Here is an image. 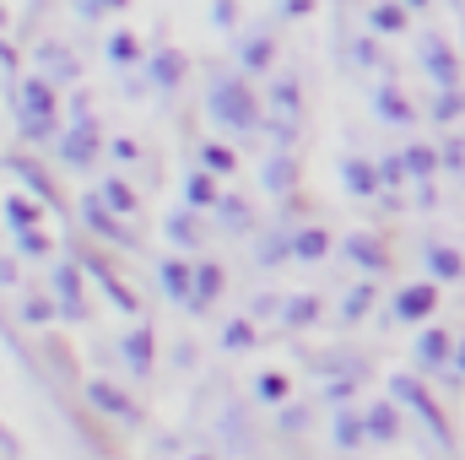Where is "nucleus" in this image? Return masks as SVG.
Listing matches in <instances>:
<instances>
[{
  "label": "nucleus",
  "instance_id": "nucleus-14",
  "mask_svg": "<svg viewBox=\"0 0 465 460\" xmlns=\"http://www.w3.org/2000/svg\"><path fill=\"white\" fill-rule=\"evenodd\" d=\"M5 168H11V174H16V179H22V185L38 195V201H44V206H60V195H54L49 174L38 168V157H27V152H11V157H5Z\"/></svg>",
  "mask_w": 465,
  "mask_h": 460
},
{
  "label": "nucleus",
  "instance_id": "nucleus-40",
  "mask_svg": "<svg viewBox=\"0 0 465 460\" xmlns=\"http://www.w3.org/2000/svg\"><path fill=\"white\" fill-rule=\"evenodd\" d=\"M254 342H260V331H254V320H249V315H238V320L223 325V346H228V352H249Z\"/></svg>",
  "mask_w": 465,
  "mask_h": 460
},
{
  "label": "nucleus",
  "instance_id": "nucleus-21",
  "mask_svg": "<svg viewBox=\"0 0 465 460\" xmlns=\"http://www.w3.org/2000/svg\"><path fill=\"white\" fill-rule=\"evenodd\" d=\"M223 287H228V271H223L217 260H201V265H195V304H190V315L212 309V304L223 298Z\"/></svg>",
  "mask_w": 465,
  "mask_h": 460
},
{
  "label": "nucleus",
  "instance_id": "nucleus-31",
  "mask_svg": "<svg viewBox=\"0 0 465 460\" xmlns=\"http://www.w3.org/2000/svg\"><path fill=\"white\" fill-rule=\"evenodd\" d=\"M260 185H265L271 195H292V185H298V168H292V157H287V152H276V157L265 163Z\"/></svg>",
  "mask_w": 465,
  "mask_h": 460
},
{
  "label": "nucleus",
  "instance_id": "nucleus-24",
  "mask_svg": "<svg viewBox=\"0 0 465 460\" xmlns=\"http://www.w3.org/2000/svg\"><path fill=\"white\" fill-rule=\"evenodd\" d=\"M422 260H428V276H433V282H460L465 276V255L455 244H428Z\"/></svg>",
  "mask_w": 465,
  "mask_h": 460
},
{
  "label": "nucleus",
  "instance_id": "nucleus-1",
  "mask_svg": "<svg viewBox=\"0 0 465 460\" xmlns=\"http://www.w3.org/2000/svg\"><path fill=\"white\" fill-rule=\"evenodd\" d=\"M11 115L27 141H60V98L44 76H22L11 87Z\"/></svg>",
  "mask_w": 465,
  "mask_h": 460
},
{
  "label": "nucleus",
  "instance_id": "nucleus-6",
  "mask_svg": "<svg viewBox=\"0 0 465 460\" xmlns=\"http://www.w3.org/2000/svg\"><path fill=\"white\" fill-rule=\"evenodd\" d=\"M49 298L60 304V315H65L71 325L87 320V293H82V265H76V260H54V265H49Z\"/></svg>",
  "mask_w": 465,
  "mask_h": 460
},
{
  "label": "nucleus",
  "instance_id": "nucleus-18",
  "mask_svg": "<svg viewBox=\"0 0 465 460\" xmlns=\"http://www.w3.org/2000/svg\"><path fill=\"white\" fill-rule=\"evenodd\" d=\"M146 76H152V87H163V93H173L184 76H190V60L179 55V49H157L152 60H146Z\"/></svg>",
  "mask_w": 465,
  "mask_h": 460
},
{
  "label": "nucleus",
  "instance_id": "nucleus-3",
  "mask_svg": "<svg viewBox=\"0 0 465 460\" xmlns=\"http://www.w3.org/2000/svg\"><path fill=\"white\" fill-rule=\"evenodd\" d=\"M390 401L411 406V417L428 428V439L450 450V417L439 412V401H433V390L422 385V374H390Z\"/></svg>",
  "mask_w": 465,
  "mask_h": 460
},
{
  "label": "nucleus",
  "instance_id": "nucleus-50",
  "mask_svg": "<svg viewBox=\"0 0 465 460\" xmlns=\"http://www.w3.org/2000/svg\"><path fill=\"white\" fill-rule=\"evenodd\" d=\"M0 460H22V439H16L5 423H0Z\"/></svg>",
  "mask_w": 465,
  "mask_h": 460
},
{
  "label": "nucleus",
  "instance_id": "nucleus-26",
  "mask_svg": "<svg viewBox=\"0 0 465 460\" xmlns=\"http://www.w3.org/2000/svg\"><path fill=\"white\" fill-rule=\"evenodd\" d=\"M362 428H368V439H379V445H395V439H401L395 401H373V406H362Z\"/></svg>",
  "mask_w": 465,
  "mask_h": 460
},
{
  "label": "nucleus",
  "instance_id": "nucleus-22",
  "mask_svg": "<svg viewBox=\"0 0 465 460\" xmlns=\"http://www.w3.org/2000/svg\"><path fill=\"white\" fill-rule=\"evenodd\" d=\"M82 271H87V276H93V282H98V287L109 293V304H114L119 315H135V293H130V287L119 282V276L109 271V265H104V260H93V255H87V260H82Z\"/></svg>",
  "mask_w": 465,
  "mask_h": 460
},
{
  "label": "nucleus",
  "instance_id": "nucleus-19",
  "mask_svg": "<svg viewBox=\"0 0 465 460\" xmlns=\"http://www.w3.org/2000/svg\"><path fill=\"white\" fill-rule=\"evenodd\" d=\"M331 439H336L341 455H357V450H362L368 428H362V412H357V406H336V417H331Z\"/></svg>",
  "mask_w": 465,
  "mask_h": 460
},
{
  "label": "nucleus",
  "instance_id": "nucleus-58",
  "mask_svg": "<svg viewBox=\"0 0 465 460\" xmlns=\"http://www.w3.org/2000/svg\"><path fill=\"white\" fill-rule=\"evenodd\" d=\"M422 5H428V0H406V11H422Z\"/></svg>",
  "mask_w": 465,
  "mask_h": 460
},
{
  "label": "nucleus",
  "instance_id": "nucleus-37",
  "mask_svg": "<svg viewBox=\"0 0 465 460\" xmlns=\"http://www.w3.org/2000/svg\"><path fill=\"white\" fill-rule=\"evenodd\" d=\"M16 309H22V325H33V331H44L49 320H60V304L54 298H38V293H27Z\"/></svg>",
  "mask_w": 465,
  "mask_h": 460
},
{
  "label": "nucleus",
  "instance_id": "nucleus-12",
  "mask_svg": "<svg viewBox=\"0 0 465 460\" xmlns=\"http://www.w3.org/2000/svg\"><path fill=\"white\" fill-rule=\"evenodd\" d=\"M38 76H44L49 87H71L82 71H76V55H71L65 44H54V38H49V44H38Z\"/></svg>",
  "mask_w": 465,
  "mask_h": 460
},
{
  "label": "nucleus",
  "instance_id": "nucleus-7",
  "mask_svg": "<svg viewBox=\"0 0 465 460\" xmlns=\"http://www.w3.org/2000/svg\"><path fill=\"white\" fill-rule=\"evenodd\" d=\"M422 71L433 76V87H439V93H455V87H460V55H455L439 33H428V38H422Z\"/></svg>",
  "mask_w": 465,
  "mask_h": 460
},
{
  "label": "nucleus",
  "instance_id": "nucleus-48",
  "mask_svg": "<svg viewBox=\"0 0 465 460\" xmlns=\"http://www.w3.org/2000/svg\"><path fill=\"white\" fill-rule=\"evenodd\" d=\"M195 363H201L195 342H179V346H173V368H179V374H195Z\"/></svg>",
  "mask_w": 465,
  "mask_h": 460
},
{
  "label": "nucleus",
  "instance_id": "nucleus-2",
  "mask_svg": "<svg viewBox=\"0 0 465 460\" xmlns=\"http://www.w3.org/2000/svg\"><path fill=\"white\" fill-rule=\"evenodd\" d=\"M206 115H212V125H223L232 135H249L260 125V104H254L243 76H217L212 93H206Z\"/></svg>",
  "mask_w": 465,
  "mask_h": 460
},
{
  "label": "nucleus",
  "instance_id": "nucleus-36",
  "mask_svg": "<svg viewBox=\"0 0 465 460\" xmlns=\"http://www.w3.org/2000/svg\"><path fill=\"white\" fill-rule=\"evenodd\" d=\"M433 168H444V157H439L433 146H422V141H417V146H406V174H411L417 185H428V179H433Z\"/></svg>",
  "mask_w": 465,
  "mask_h": 460
},
{
  "label": "nucleus",
  "instance_id": "nucleus-10",
  "mask_svg": "<svg viewBox=\"0 0 465 460\" xmlns=\"http://www.w3.org/2000/svg\"><path fill=\"white\" fill-rule=\"evenodd\" d=\"M82 223H87V228L98 233L104 244L135 249V233H124V228H119V217L109 212V206H104V195H98V190H93V195H82Z\"/></svg>",
  "mask_w": 465,
  "mask_h": 460
},
{
  "label": "nucleus",
  "instance_id": "nucleus-35",
  "mask_svg": "<svg viewBox=\"0 0 465 460\" xmlns=\"http://www.w3.org/2000/svg\"><path fill=\"white\" fill-rule=\"evenodd\" d=\"M217 223H223V233H249V228H254V212H249V201L223 195V206H217Z\"/></svg>",
  "mask_w": 465,
  "mask_h": 460
},
{
  "label": "nucleus",
  "instance_id": "nucleus-9",
  "mask_svg": "<svg viewBox=\"0 0 465 460\" xmlns=\"http://www.w3.org/2000/svg\"><path fill=\"white\" fill-rule=\"evenodd\" d=\"M433 309H439V282H411V287L395 293V320L401 325H422V320H433Z\"/></svg>",
  "mask_w": 465,
  "mask_h": 460
},
{
  "label": "nucleus",
  "instance_id": "nucleus-25",
  "mask_svg": "<svg viewBox=\"0 0 465 460\" xmlns=\"http://www.w3.org/2000/svg\"><path fill=\"white\" fill-rule=\"evenodd\" d=\"M320 315H325V309H320L314 293H292V298H282V315H276V320H282L287 331H309V325H320Z\"/></svg>",
  "mask_w": 465,
  "mask_h": 460
},
{
  "label": "nucleus",
  "instance_id": "nucleus-17",
  "mask_svg": "<svg viewBox=\"0 0 465 460\" xmlns=\"http://www.w3.org/2000/svg\"><path fill=\"white\" fill-rule=\"evenodd\" d=\"M368 27L384 33V38L411 33V11H406V0H373V5H368Z\"/></svg>",
  "mask_w": 465,
  "mask_h": 460
},
{
  "label": "nucleus",
  "instance_id": "nucleus-59",
  "mask_svg": "<svg viewBox=\"0 0 465 460\" xmlns=\"http://www.w3.org/2000/svg\"><path fill=\"white\" fill-rule=\"evenodd\" d=\"M104 5H114V11H124V5H130V0H104Z\"/></svg>",
  "mask_w": 465,
  "mask_h": 460
},
{
  "label": "nucleus",
  "instance_id": "nucleus-38",
  "mask_svg": "<svg viewBox=\"0 0 465 460\" xmlns=\"http://www.w3.org/2000/svg\"><path fill=\"white\" fill-rule=\"evenodd\" d=\"M163 233H168L179 249H201V223H195V212H173V217L163 223Z\"/></svg>",
  "mask_w": 465,
  "mask_h": 460
},
{
  "label": "nucleus",
  "instance_id": "nucleus-34",
  "mask_svg": "<svg viewBox=\"0 0 465 460\" xmlns=\"http://www.w3.org/2000/svg\"><path fill=\"white\" fill-rule=\"evenodd\" d=\"M309 423H314V406H309V401H287V406H276V434L298 439Z\"/></svg>",
  "mask_w": 465,
  "mask_h": 460
},
{
  "label": "nucleus",
  "instance_id": "nucleus-28",
  "mask_svg": "<svg viewBox=\"0 0 465 460\" xmlns=\"http://www.w3.org/2000/svg\"><path fill=\"white\" fill-rule=\"evenodd\" d=\"M271 109H276L282 125H298V115H303V93H298L292 76H276V82H271Z\"/></svg>",
  "mask_w": 465,
  "mask_h": 460
},
{
  "label": "nucleus",
  "instance_id": "nucleus-57",
  "mask_svg": "<svg viewBox=\"0 0 465 460\" xmlns=\"http://www.w3.org/2000/svg\"><path fill=\"white\" fill-rule=\"evenodd\" d=\"M455 379H465V342L455 346Z\"/></svg>",
  "mask_w": 465,
  "mask_h": 460
},
{
  "label": "nucleus",
  "instance_id": "nucleus-49",
  "mask_svg": "<svg viewBox=\"0 0 465 460\" xmlns=\"http://www.w3.org/2000/svg\"><path fill=\"white\" fill-rule=\"evenodd\" d=\"M212 22L217 27H232L238 22V0H212Z\"/></svg>",
  "mask_w": 465,
  "mask_h": 460
},
{
  "label": "nucleus",
  "instance_id": "nucleus-30",
  "mask_svg": "<svg viewBox=\"0 0 465 460\" xmlns=\"http://www.w3.org/2000/svg\"><path fill=\"white\" fill-rule=\"evenodd\" d=\"M271 60H276L271 33H254V38H243V44H238V65H243V71H271Z\"/></svg>",
  "mask_w": 465,
  "mask_h": 460
},
{
  "label": "nucleus",
  "instance_id": "nucleus-60",
  "mask_svg": "<svg viewBox=\"0 0 465 460\" xmlns=\"http://www.w3.org/2000/svg\"><path fill=\"white\" fill-rule=\"evenodd\" d=\"M190 460H212V455H190Z\"/></svg>",
  "mask_w": 465,
  "mask_h": 460
},
{
  "label": "nucleus",
  "instance_id": "nucleus-4",
  "mask_svg": "<svg viewBox=\"0 0 465 460\" xmlns=\"http://www.w3.org/2000/svg\"><path fill=\"white\" fill-rule=\"evenodd\" d=\"M82 401L93 406V417H104V423H114V428H141V423H146V412L119 390L114 379H87V385H82Z\"/></svg>",
  "mask_w": 465,
  "mask_h": 460
},
{
  "label": "nucleus",
  "instance_id": "nucleus-16",
  "mask_svg": "<svg viewBox=\"0 0 465 460\" xmlns=\"http://www.w3.org/2000/svg\"><path fill=\"white\" fill-rule=\"evenodd\" d=\"M341 190L357 195V201H373V195L384 190V179H379L373 163H362V157H341Z\"/></svg>",
  "mask_w": 465,
  "mask_h": 460
},
{
  "label": "nucleus",
  "instance_id": "nucleus-11",
  "mask_svg": "<svg viewBox=\"0 0 465 460\" xmlns=\"http://www.w3.org/2000/svg\"><path fill=\"white\" fill-rule=\"evenodd\" d=\"M119 357H124L130 379H152V368H157V342H152V331H146V325L124 331V336H119Z\"/></svg>",
  "mask_w": 465,
  "mask_h": 460
},
{
  "label": "nucleus",
  "instance_id": "nucleus-45",
  "mask_svg": "<svg viewBox=\"0 0 465 460\" xmlns=\"http://www.w3.org/2000/svg\"><path fill=\"white\" fill-rule=\"evenodd\" d=\"M428 115L439 119V125H455V119L465 115V93H460V87H455V93H439V98H433V109H428Z\"/></svg>",
  "mask_w": 465,
  "mask_h": 460
},
{
  "label": "nucleus",
  "instance_id": "nucleus-27",
  "mask_svg": "<svg viewBox=\"0 0 465 460\" xmlns=\"http://www.w3.org/2000/svg\"><path fill=\"white\" fill-rule=\"evenodd\" d=\"M0 217H5L11 233H27V228H38L44 201H38V195H5V201H0Z\"/></svg>",
  "mask_w": 465,
  "mask_h": 460
},
{
  "label": "nucleus",
  "instance_id": "nucleus-32",
  "mask_svg": "<svg viewBox=\"0 0 465 460\" xmlns=\"http://www.w3.org/2000/svg\"><path fill=\"white\" fill-rule=\"evenodd\" d=\"M325 255H331V233L325 228H298L292 233V260H309V265H314V260H325Z\"/></svg>",
  "mask_w": 465,
  "mask_h": 460
},
{
  "label": "nucleus",
  "instance_id": "nucleus-56",
  "mask_svg": "<svg viewBox=\"0 0 465 460\" xmlns=\"http://www.w3.org/2000/svg\"><path fill=\"white\" fill-rule=\"evenodd\" d=\"M282 5H287L292 16H309V11H314V0H282Z\"/></svg>",
  "mask_w": 465,
  "mask_h": 460
},
{
  "label": "nucleus",
  "instance_id": "nucleus-51",
  "mask_svg": "<svg viewBox=\"0 0 465 460\" xmlns=\"http://www.w3.org/2000/svg\"><path fill=\"white\" fill-rule=\"evenodd\" d=\"M109 152H114L119 163H141V146H135V141H124V135H119V141H109Z\"/></svg>",
  "mask_w": 465,
  "mask_h": 460
},
{
  "label": "nucleus",
  "instance_id": "nucleus-52",
  "mask_svg": "<svg viewBox=\"0 0 465 460\" xmlns=\"http://www.w3.org/2000/svg\"><path fill=\"white\" fill-rule=\"evenodd\" d=\"M351 55H357V60H362V65H379V49H373V44H368V38H357V49H351Z\"/></svg>",
  "mask_w": 465,
  "mask_h": 460
},
{
  "label": "nucleus",
  "instance_id": "nucleus-39",
  "mask_svg": "<svg viewBox=\"0 0 465 460\" xmlns=\"http://www.w3.org/2000/svg\"><path fill=\"white\" fill-rule=\"evenodd\" d=\"M201 168L217 174V179H228L232 168H238V157H232V146H223V141H206L201 146Z\"/></svg>",
  "mask_w": 465,
  "mask_h": 460
},
{
  "label": "nucleus",
  "instance_id": "nucleus-13",
  "mask_svg": "<svg viewBox=\"0 0 465 460\" xmlns=\"http://www.w3.org/2000/svg\"><path fill=\"white\" fill-rule=\"evenodd\" d=\"M179 195H184V212H217V206H223L217 174H206V168H190L184 185H179Z\"/></svg>",
  "mask_w": 465,
  "mask_h": 460
},
{
  "label": "nucleus",
  "instance_id": "nucleus-44",
  "mask_svg": "<svg viewBox=\"0 0 465 460\" xmlns=\"http://www.w3.org/2000/svg\"><path fill=\"white\" fill-rule=\"evenodd\" d=\"M109 60H114V65H135V60H141V38L124 33V27L109 33Z\"/></svg>",
  "mask_w": 465,
  "mask_h": 460
},
{
  "label": "nucleus",
  "instance_id": "nucleus-53",
  "mask_svg": "<svg viewBox=\"0 0 465 460\" xmlns=\"http://www.w3.org/2000/svg\"><path fill=\"white\" fill-rule=\"evenodd\" d=\"M417 206H422V212H433V206H439V195H433V185H417Z\"/></svg>",
  "mask_w": 465,
  "mask_h": 460
},
{
  "label": "nucleus",
  "instance_id": "nucleus-23",
  "mask_svg": "<svg viewBox=\"0 0 465 460\" xmlns=\"http://www.w3.org/2000/svg\"><path fill=\"white\" fill-rule=\"evenodd\" d=\"M373 115L384 119V125H411L417 109H411V98H406L395 82H384V87H373Z\"/></svg>",
  "mask_w": 465,
  "mask_h": 460
},
{
  "label": "nucleus",
  "instance_id": "nucleus-47",
  "mask_svg": "<svg viewBox=\"0 0 465 460\" xmlns=\"http://www.w3.org/2000/svg\"><path fill=\"white\" fill-rule=\"evenodd\" d=\"M439 157H444V168H450V174H465V141H460V135H450Z\"/></svg>",
  "mask_w": 465,
  "mask_h": 460
},
{
  "label": "nucleus",
  "instance_id": "nucleus-54",
  "mask_svg": "<svg viewBox=\"0 0 465 460\" xmlns=\"http://www.w3.org/2000/svg\"><path fill=\"white\" fill-rule=\"evenodd\" d=\"M0 287H16V265H11L5 255H0Z\"/></svg>",
  "mask_w": 465,
  "mask_h": 460
},
{
  "label": "nucleus",
  "instance_id": "nucleus-15",
  "mask_svg": "<svg viewBox=\"0 0 465 460\" xmlns=\"http://www.w3.org/2000/svg\"><path fill=\"white\" fill-rule=\"evenodd\" d=\"M157 276H163V293H168L179 309H190V304H195V265H190V260H163V265H157Z\"/></svg>",
  "mask_w": 465,
  "mask_h": 460
},
{
  "label": "nucleus",
  "instance_id": "nucleus-29",
  "mask_svg": "<svg viewBox=\"0 0 465 460\" xmlns=\"http://www.w3.org/2000/svg\"><path fill=\"white\" fill-rule=\"evenodd\" d=\"M98 195H104V206H109L114 217H135V212H141V195H135L119 174H109V179L98 185Z\"/></svg>",
  "mask_w": 465,
  "mask_h": 460
},
{
  "label": "nucleus",
  "instance_id": "nucleus-20",
  "mask_svg": "<svg viewBox=\"0 0 465 460\" xmlns=\"http://www.w3.org/2000/svg\"><path fill=\"white\" fill-rule=\"evenodd\" d=\"M341 255H347L351 265H362V271H384L390 265V255H384V244L373 238V233H347V244H341Z\"/></svg>",
  "mask_w": 465,
  "mask_h": 460
},
{
  "label": "nucleus",
  "instance_id": "nucleus-42",
  "mask_svg": "<svg viewBox=\"0 0 465 460\" xmlns=\"http://www.w3.org/2000/svg\"><path fill=\"white\" fill-rule=\"evenodd\" d=\"M254 260H260V265H282V260H292V233H271V238H260Z\"/></svg>",
  "mask_w": 465,
  "mask_h": 460
},
{
  "label": "nucleus",
  "instance_id": "nucleus-55",
  "mask_svg": "<svg viewBox=\"0 0 465 460\" xmlns=\"http://www.w3.org/2000/svg\"><path fill=\"white\" fill-rule=\"evenodd\" d=\"M0 65H5V71H16V49H11L5 38H0Z\"/></svg>",
  "mask_w": 465,
  "mask_h": 460
},
{
  "label": "nucleus",
  "instance_id": "nucleus-33",
  "mask_svg": "<svg viewBox=\"0 0 465 460\" xmlns=\"http://www.w3.org/2000/svg\"><path fill=\"white\" fill-rule=\"evenodd\" d=\"M373 298H379V293H373V282H357L347 298H341V325H362V320L373 315Z\"/></svg>",
  "mask_w": 465,
  "mask_h": 460
},
{
  "label": "nucleus",
  "instance_id": "nucleus-8",
  "mask_svg": "<svg viewBox=\"0 0 465 460\" xmlns=\"http://www.w3.org/2000/svg\"><path fill=\"white\" fill-rule=\"evenodd\" d=\"M455 336L444 331V325H428L417 346H411V363H417V374H450V357H455Z\"/></svg>",
  "mask_w": 465,
  "mask_h": 460
},
{
  "label": "nucleus",
  "instance_id": "nucleus-41",
  "mask_svg": "<svg viewBox=\"0 0 465 460\" xmlns=\"http://www.w3.org/2000/svg\"><path fill=\"white\" fill-rule=\"evenodd\" d=\"M11 244H16V255H22V260H49V255H54V244L44 238V228L11 233Z\"/></svg>",
  "mask_w": 465,
  "mask_h": 460
},
{
  "label": "nucleus",
  "instance_id": "nucleus-43",
  "mask_svg": "<svg viewBox=\"0 0 465 460\" xmlns=\"http://www.w3.org/2000/svg\"><path fill=\"white\" fill-rule=\"evenodd\" d=\"M254 395H260V406H287V374H260Z\"/></svg>",
  "mask_w": 465,
  "mask_h": 460
},
{
  "label": "nucleus",
  "instance_id": "nucleus-5",
  "mask_svg": "<svg viewBox=\"0 0 465 460\" xmlns=\"http://www.w3.org/2000/svg\"><path fill=\"white\" fill-rule=\"evenodd\" d=\"M54 152H60V163H65V168H93V163H98V152H104V135H98V125H93L87 115H76L65 130H60Z\"/></svg>",
  "mask_w": 465,
  "mask_h": 460
},
{
  "label": "nucleus",
  "instance_id": "nucleus-46",
  "mask_svg": "<svg viewBox=\"0 0 465 460\" xmlns=\"http://www.w3.org/2000/svg\"><path fill=\"white\" fill-rule=\"evenodd\" d=\"M379 179H384V190H401L411 174H406V152H390L384 163H379Z\"/></svg>",
  "mask_w": 465,
  "mask_h": 460
}]
</instances>
